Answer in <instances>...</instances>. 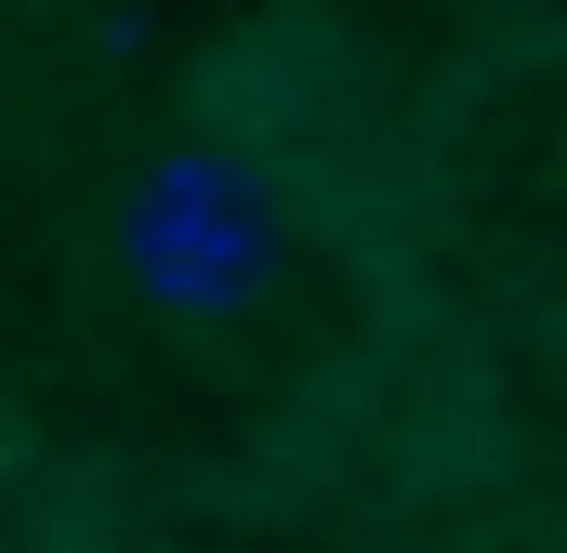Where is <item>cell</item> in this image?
I'll list each match as a JSON object with an SVG mask.
<instances>
[{
    "label": "cell",
    "instance_id": "1",
    "mask_svg": "<svg viewBox=\"0 0 567 553\" xmlns=\"http://www.w3.org/2000/svg\"><path fill=\"white\" fill-rule=\"evenodd\" d=\"M278 251H290L278 198H265V171L238 145H158L145 185L120 198V276H133L158 316H185V330L251 316L265 276H278Z\"/></svg>",
    "mask_w": 567,
    "mask_h": 553
}]
</instances>
